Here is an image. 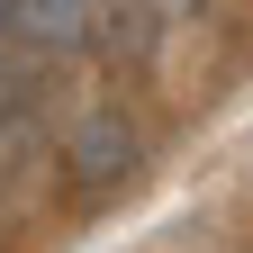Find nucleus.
I'll use <instances>...</instances> for the list:
<instances>
[{
  "instance_id": "1",
  "label": "nucleus",
  "mask_w": 253,
  "mask_h": 253,
  "mask_svg": "<svg viewBox=\"0 0 253 253\" xmlns=\"http://www.w3.org/2000/svg\"><path fill=\"white\" fill-rule=\"evenodd\" d=\"M63 163H73V172H82V190L100 199V190H126V181H136V163H145V136H136L118 109H90V118L73 126V154H63Z\"/></svg>"
},
{
  "instance_id": "2",
  "label": "nucleus",
  "mask_w": 253,
  "mask_h": 253,
  "mask_svg": "<svg viewBox=\"0 0 253 253\" xmlns=\"http://www.w3.org/2000/svg\"><path fill=\"white\" fill-rule=\"evenodd\" d=\"M0 27H9L18 45H90V27H109V9H82V0H54V9L0 0Z\"/></svg>"
}]
</instances>
